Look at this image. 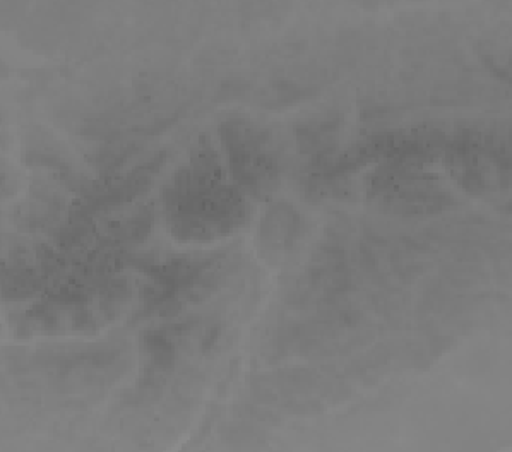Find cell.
Instances as JSON below:
<instances>
[{
	"instance_id": "cell-2",
	"label": "cell",
	"mask_w": 512,
	"mask_h": 452,
	"mask_svg": "<svg viewBox=\"0 0 512 452\" xmlns=\"http://www.w3.org/2000/svg\"><path fill=\"white\" fill-rule=\"evenodd\" d=\"M221 141L228 165L240 189L254 197H266L278 184V158L271 149L268 131L242 119L221 125Z\"/></svg>"
},
{
	"instance_id": "cell-1",
	"label": "cell",
	"mask_w": 512,
	"mask_h": 452,
	"mask_svg": "<svg viewBox=\"0 0 512 452\" xmlns=\"http://www.w3.org/2000/svg\"><path fill=\"white\" fill-rule=\"evenodd\" d=\"M165 209L173 235L191 242L232 232L245 221L244 197L223 180L215 149L206 139L165 189Z\"/></svg>"
},
{
	"instance_id": "cell-3",
	"label": "cell",
	"mask_w": 512,
	"mask_h": 452,
	"mask_svg": "<svg viewBox=\"0 0 512 452\" xmlns=\"http://www.w3.org/2000/svg\"><path fill=\"white\" fill-rule=\"evenodd\" d=\"M298 216L295 211L280 204L273 211H269L266 220L262 223V242L269 245V249L285 250L295 244L298 232Z\"/></svg>"
}]
</instances>
